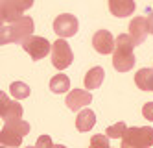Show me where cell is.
<instances>
[{"label": "cell", "instance_id": "cell-1", "mask_svg": "<svg viewBox=\"0 0 153 148\" xmlns=\"http://www.w3.org/2000/svg\"><path fill=\"white\" fill-rule=\"evenodd\" d=\"M137 47L129 33H120L114 39V54H113V67L118 72H127L135 67V54L133 48Z\"/></svg>", "mask_w": 153, "mask_h": 148}, {"label": "cell", "instance_id": "cell-2", "mask_svg": "<svg viewBox=\"0 0 153 148\" xmlns=\"http://www.w3.org/2000/svg\"><path fill=\"white\" fill-rule=\"evenodd\" d=\"M33 19L30 17H19L15 20H9V22H2V44H7V43H22L26 37H30L33 33Z\"/></svg>", "mask_w": 153, "mask_h": 148}, {"label": "cell", "instance_id": "cell-3", "mask_svg": "<svg viewBox=\"0 0 153 148\" xmlns=\"http://www.w3.org/2000/svg\"><path fill=\"white\" fill-rule=\"evenodd\" d=\"M153 146V128H127L122 135V148H149Z\"/></svg>", "mask_w": 153, "mask_h": 148}, {"label": "cell", "instance_id": "cell-4", "mask_svg": "<svg viewBox=\"0 0 153 148\" xmlns=\"http://www.w3.org/2000/svg\"><path fill=\"white\" fill-rule=\"evenodd\" d=\"M72 61H74V52L70 48V44L65 39H57L52 44V65L56 69L63 71L67 67H70Z\"/></svg>", "mask_w": 153, "mask_h": 148}, {"label": "cell", "instance_id": "cell-5", "mask_svg": "<svg viewBox=\"0 0 153 148\" xmlns=\"http://www.w3.org/2000/svg\"><path fill=\"white\" fill-rule=\"evenodd\" d=\"M31 6H33V0H0L2 22H9V20L22 17V13Z\"/></svg>", "mask_w": 153, "mask_h": 148}, {"label": "cell", "instance_id": "cell-6", "mask_svg": "<svg viewBox=\"0 0 153 148\" xmlns=\"http://www.w3.org/2000/svg\"><path fill=\"white\" fill-rule=\"evenodd\" d=\"M22 48L31 56V59H42L45 56L50 54L52 44L45 37H37V35H30L22 41Z\"/></svg>", "mask_w": 153, "mask_h": 148}, {"label": "cell", "instance_id": "cell-7", "mask_svg": "<svg viewBox=\"0 0 153 148\" xmlns=\"http://www.w3.org/2000/svg\"><path fill=\"white\" fill-rule=\"evenodd\" d=\"M78 28H79L78 19L74 15H70V13H61V15L56 17V20H53V32L63 39L76 35V33H78Z\"/></svg>", "mask_w": 153, "mask_h": 148}, {"label": "cell", "instance_id": "cell-8", "mask_svg": "<svg viewBox=\"0 0 153 148\" xmlns=\"http://www.w3.org/2000/svg\"><path fill=\"white\" fill-rule=\"evenodd\" d=\"M0 100H2V104H0V117L4 119V122L7 120H17V119H22V106L19 104V102L11 100L6 93L0 95Z\"/></svg>", "mask_w": 153, "mask_h": 148}, {"label": "cell", "instance_id": "cell-9", "mask_svg": "<svg viewBox=\"0 0 153 148\" xmlns=\"http://www.w3.org/2000/svg\"><path fill=\"white\" fill-rule=\"evenodd\" d=\"M92 102V95L85 89H72L67 95V102L65 104L68 106L70 111H79L83 107H87Z\"/></svg>", "mask_w": 153, "mask_h": 148}, {"label": "cell", "instance_id": "cell-10", "mask_svg": "<svg viewBox=\"0 0 153 148\" xmlns=\"http://www.w3.org/2000/svg\"><path fill=\"white\" fill-rule=\"evenodd\" d=\"M92 47L100 54H111L114 52V37L107 30H98L92 35Z\"/></svg>", "mask_w": 153, "mask_h": 148}, {"label": "cell", "instance_id": "cell-11", "mask_svg": "<svg viewBox=\"0 0 153 148\" xmlns=\"http://www.w3.org/2000/svg\"><path fill=\"white\" fill-rule=\"evenodd\" d=\"M129 35L133 37L135 44H142L146 41L148 33H149V26H148V17H135L129 22Z\"/></svg>", "mask_w": 153, "mask_h": 148}, {"label": "cell", "instance_id": "cell-12", "mask_svg": "<svg viewBox=\"0 0 153 148\" xmlns=\"http://www.w3.org/2000/svg\"><path fill=\"white\" fill-rule=\"evenodd\" d=\"M109 2V11L114 17H129L135 11V2L133 0H107Z\"/></svg>", "mask_w": 153, "mask_h": 148}, {"label": "cell", "instance_id": "cell-13", "mask_svg": "<svg viewBox=\"0 0 153 148\" xmlns=\"http://www.w3.org/2000/svg\"><path fill=\"white\" fill-rule=\"evenodd\" d=\"M94 124H96V115H94V111L89 109V107L79 109L78 117H76V128H78L79 131H91V130L94 128Z\"/></svg>", "mask_w": 153, "mask_h": 148}, {"label": "cell", "instance_id": "cell-14", "mask_svg": "<svg viewBox=\"0 0 153 148\" xmlns=\"http://www.w3.org/2000/svg\"><path fill=\"white\" fill-rule=\"evenodd\" d=\"M103 78H105V71L102 67H92V69L85 74V80H83L85 89H98L102 85Z\"/></svg>", "mask_w": 153, "mask_h": 148}, {"label": "cell", "instance_id": "cell-15", "mask_svg": "<svg viewBox=\"0 0 153 148\" xmlns=\"http://www.w3.org/2000/svg\"><path fill=\"white\" fill-rule=\"evenodd\" d=\"M22 137L24 135H20L13 128H9L7 124H4L2 133H0V141H2V144H6V146H20L22 144Z\"/></svg>", "mask_w": 153, "mask_h": 148}, {"label": "cell", "instance_id": "cell-16", "mask_svg": "<svg viewBox=\"0 0 153 148\" xmlns=\"http://www.w3.org/2000/svg\"><path fill=\"white\" fill-rule=\"evenodd\" d=\"M135 83L142 91H153V69H140L135 74Z\"/></svg>", "mask_w": 153, "mask_h": 148}, {"label": "cell", "instance_id": "cell-17", "mask_svg": "<svg viewBox=\"0 0 153 148\" xmlns=\"http://www.w3.org/2000/svg\"><path fill=\"white\" fill-rule=\"evenodd\" d=\"M70 89V78L67 74H56L50 80V91L52 93H67Z\"/></svg>", "mask_w": 153, "mask_h": 148}, {"label": "cell", "instance_id": "cell-18", "mask_svg": "<svg viewBox=\"0 0 153 148\" xmlns=\"http://www.w3.org/2000/svg\"><path fill=\"white\" fill-rule=\"evenodd\" d=\"M9 89H11V96L17 98V100L28 98L30 93H31L30 87H28V83H24V82H13L11 85H9Z\"/></svg>", "mask_w": 153, "mask_h": 148}, {"label": "cell", "instance_id": "cell-19", "mask_svg": "<svg viewBox=\"0 0 153 148\" xmlns=\"http://www.w3.org/2000/svg\"><path fill=\"white\" fill-rule=\"evenodd\" d=\"M126 130H127L126 122H116L114 126H109V128L105 130V133L109 135V139H118V137H122V135H124Z\"/></svg>", "mask_w": 153, "mask_h": 148}, {"label": "cell", "instance_id": "cell-20", "mask_svg": "<svg viewBox=\"0 0 153 148\" xmlns=\"http://www.w3.org/2000/svg\"><path fill=\"white\" fill-rule=\"evenodd\" d=\"M9 128H13L15 131H19L20 135H26L28 131H30V124L26 122V120H22V119H17V120H7L6 122Z\"/></svg>", "mask_w": 153, "mask_h": 148}, {"label": "cell", "instance_id": "cell-21", "mask_svg": "<svg viewBox=\"0 0 153 148\" xmlns=\"http://www.w3.org/2000/svg\"><path fill=\"white\" fill-rule=\"evenodd\" d=\"M91 146L92 148H109V135H92V139H91Z\"/></svg>", "mask_w": 153, "mask_h": 148}, {"label": "cell", "instance_id": "cell-22", "mask_svg": "<svg viewBox=\"0 0 153 148\" xmlns=\"http://www.w3.org/2000/svg\"><path fill=\"white\" fill-rule=\"evenodd\" d=\"M142 115H144V119H148V120H153V102L144 104V107H142Z\"/></svg>", "mask_w": 153, "mask_h": 148}, {"label": "cell", "instance_id": "cell-23", "mask_svg": "<svg viewBox=\"0 0 153 148\" xmlns=\"http://www.w3.org/2000/svg\"><path fill=\"white\" fill-rule=\"evenodd\" d=\"M37 146H39V148H42V146L52 148V146H53V143H52V139L48 137V135H42V137H39V139H37Z\"/></svg>", "mask_w": 153, "mask_h": 148}, {"label": "cell", "instance_id": "cell-24", "mask_svg": "<svg viewBox=\"0 0 153 148\" xmlns=\"http://www.w3.org/2000/svg\"><path fill=\"white\" fill-rule=\"evenodd\" d=\"M148 26H149V33L153 35V9H148Z\"/></svg>", "mask_w": 153, "mask_h": 148}]
</instances>
